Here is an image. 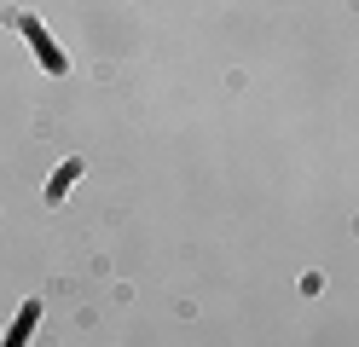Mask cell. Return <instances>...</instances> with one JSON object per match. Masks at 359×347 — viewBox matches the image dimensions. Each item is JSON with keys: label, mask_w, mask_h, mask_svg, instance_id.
Returning <instances> with one entry per match:
<instances>
[{"label": "cell", "mask_w": 359, "mask_h": 347, "mask_svg": "<svg viewBox=\"0 0 359 347\" xmlns=\"http://www.w3.org/2000/svg\"><path fill=\"white\" fill-rule=\"evenodd\" d=\"M35 313H41V307H24V318H18V330H12V341H6V347H24V336H29V324H35Z\"/></svg>", "instance_id": "obj_1"}, {"label": "cell", "mask_w": 359, "mask_h": 347, "mask_svg": "<svg viewBox=\"0 0 359 347\" xmlns=\"http://www.w3.org/2000/svg\"><path fill=\"white\" fill-rule=\"evenodd\" d=\"M81 168H76V162H64V168H58V179H53V197H64V185H70Z\"/></svg>", "instance_id": "obj_2"}]
</instances>
